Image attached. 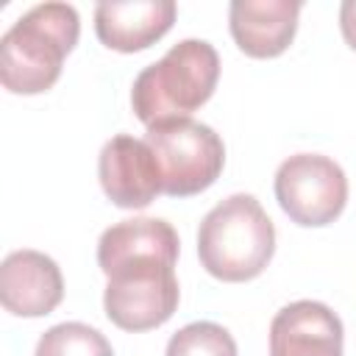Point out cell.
<instances>
[{
	"label": "cell",
	"mask_w": 356,
	"mask_h": 356,
	"mask_svg": "<svg viewBox=\"0 0 356 356\" xmlns=\"http://www.w3.org/2000/svg\"><path fill=\"white\" fill-rule=\"evenodd\" d=\"M339 28H342L345 42L356 50V0H345L339 6Z\"/></svg>",
	"instance_id": "15"
},
{
	"label": "cell",
	"mask_w": 356,
	"mask_h": 356,
	"mask_svg": "<svg viewBox=\"0 0 356 356\" xmlns=\"http://www.w3.org/2000/svg\"><path fill=\"white\" fill-rule=\"evenodd\" d=\"M175 11L172 0H103L95 6V31L106 47L136 53L172 28Z\"/></svg>",
	"instance_id": "10"
},
{
	"label": "cell",
	"mask_w": 356,
	"mask_h": 356,
	"mask_svg": "<svg viewBox=\"0 0 356 356\" xmlns=\"http://www.w3.org/2000/svg\"><path fill=\"white\" fill-rule=\"evenodd\" d=\"M145 142L156 153L161 170V192L172 197H189L209 189L225 164L222 139L214 128L184 117L147 128Z\"/></svg>",
	"instance_id": "5"
},
{
	"label": "cell",
	"mask_w": 356,
	"mask_h": 356,
	"mask_svg": "<svg viewBox=\"0 0 356 356\" xmlns=\"http://www.w3.org/2000/svg\"><path fill=\"white\" fill-rule=\"evenodd\" d=\"M64 298L58 264L39 250H14L0 267V300L17 317L50 314Z\"/></svg>",
	"instance_id": "8"
},
{
	"label": "cell",
	"mask_w": 356,
	"mask_h": 356,
	"mask_svg": "<svg viewBox=\"0 0 356 356\" xmlns=\"http://www.w3.org/2000/svg\"><path fill=\"white\" fill-rule=\"evenodd\" d=\"M178 234L167 220L134 217L103 231L97 242V264L106 273L128 256H161L178 261Z\"/></svg>",
	"instance_id": "12"
},
{
	"label": "cell",
	"mask_w": 356,
	"mask_h": 356,
	"mask_svg": "<svg viewBox=\"0 0 356 356\" xmlns=\"http://www.w3.org/2000/svg\"><path fill=\"white\" fill-rule=\"evenodd\" d=\"M33 356H114L108 339L86 323H58L47 328Z\"/></svg>",
	"instance_id": "13"
},
{
	"label": "cell",
	"mask_w": 356,
	"mask_h": 356,
	"mask_svg": "<svg viewBox=\"0 0 356 356\" xmlns=\"http://www.w3.org/2000/svg\"><path fill=\"white\" fill-rule=\"evenodd\" d=\"M97 178L103 192L120 209H145L161 192V170L156 153L145 139L128 134L111 136L97 159Z\"/></svg>",
	"instance_id": "7"
},
{
	"label": "cell",
	"mask_w": 356,
	"mask_h": 356,
	"mask_svg": "<svg viewBox=\"0 0 356 356\" xmlns=\"http://www.w3.org/2000/svg\"><path fill=\"white\" fill-rule=\"evenodd\" d=\"M103 309L122 331H147L178 309L175 261L161 256H128L106 270Z\"/></svg>",
	"instance_id": "4"
},
{
	"label": "cell",
	"mask_w": 356,
	"mask_h": 356,
	"mask_svg": "<svg viewBox=\"0 0 356 356\" xmlns=\"http://www.w3.org/2000/svg\"><path fill=\"white\" fill-rule=\"evenodd\" d=\"M167 356H236V342L222 325L200 320L170 337Z\"/></svg>",
	"instance_id": "14"
},
{
	"label": "cell",
	"mask_w": 356,
	"mask_h": 356,
	"mask_svg": "<svg viewBox=\"0 0 356 356\" xmlns=\"http://www.w3.org/2000/svg\"><path fill=\"white\" fill-rule=\"evenodd\" d=\"M275 197L292 222L306 228L328 225L345 209L348 178L334 159L298 153L281 161L275 172Z\"/></svg>",
	"instance_id": "6"
},
{
	"label": "cell",
	"mask_w": 356,
	"mask_h": 356,
	"mask_svg": "<svg viewBox=\"0 0 356 356\" xmlns=\"http://www.w3.org/2000/svg\"><path fill=\"white\" fill-rule=\"evenodd\" d=\"M220 78V56L206 39H184L172 44L161 61L145 67L131 89L134 114L150 128L184 120L200 108Z\"/></svg>",
	"instance_id": "3"
},
{
	"label": "cell",
	"mask_w": 356,
	"mask_h": 356,
	"mask_svg": "<svg viewBox=\"0 0 356 356\" xmlns=\"http://www.w3.org/2000/svg\"><path fill=\"white\" fill-rule=\"evenodd\" d=\"M78 33L81 19L70 3H39L25 11L0 39L3 86L14 95H39L50 89Z\"/></svg>",
	"instance_id": "1"
},
{
	"label": "cell",
	"mask_w": 356,
	"mask_h": 356,
	"mask_svg": "<svg viewBox=\"0 0 356 356\" xmlns=\"http://www.w3.org/2000/svg\"><path fill=\"white\" fill-rule=\"evenodd\" d=\"M298 14V0H234L228 8V25L242 53L273 58L292 44Z\"/></svg>",
	"instance_id": "11"
},
{
	"label": "cell",
	"mask_w": 356,
	"mask_h": 356,
	"mask_svg": "<svg viewBox=\"0 0 356 356\" xmlns=\"http://www.w3.org/2000/svg\"><path fill=\"white\" fill-rule=\"evenodd\" d=\"M342 320L320 300H295L270 323V356H345Z\"/></svg>",
	"instance_id": "9"
},
{
	"label": "cell",
	"mask_w": 356,
	"mask_h": 356,
	"mask_svg": "<svg viewBox=\"0 0 356 356\" xmlns=\"http://www.w3.org/2000/svg\"><path fill=\"white\" fill-rule=\"evenodd\" d=\"M275 253V228L253 195H231L200 222L197 256L220 281H250L264 273Z\"/></svg>",
	"instance_id": "2"
}]
</instances>
